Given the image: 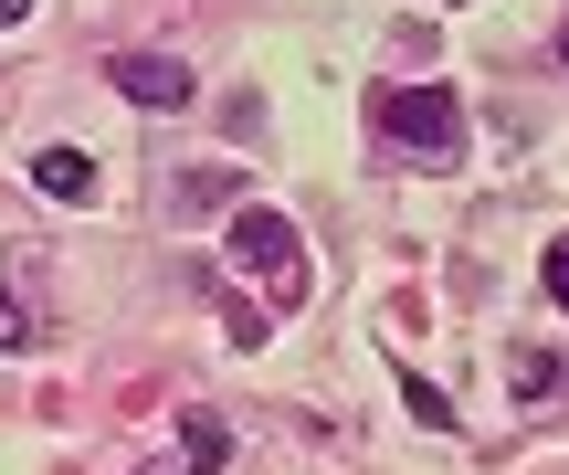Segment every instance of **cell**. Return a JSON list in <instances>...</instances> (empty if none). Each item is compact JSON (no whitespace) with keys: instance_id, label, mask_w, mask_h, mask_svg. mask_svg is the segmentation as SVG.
I'll list each match as a JSON object with an SVG mask.
<instances>
[{"instance_id":"1","label":"cell","mask_w":569,"mask_h":475,"mask_svg":"<svg viewBox=\"0 0 569 475\" xmlns=\"http://www.w3.org/2000/svg\"><path fill=\"white\" fill-rule=\"evenodd\" d=\"M369 127L401 138L411 159H465V96L453 85H380L369 96Z\"/></svg>"},{"instance_id":"2","label":"cell","mask_w":569,"mask_h":475,"mask_svg":"<svg viewBox=\"0 0 569 475\" xmlns=\"http://www.w3.org/2000/svg\"><path fill=\"white\" fill-rule=\"evenodd\" d=\"M222 244H232V265H243V275H274L284 296L306 286V244H296V222H284V211L243 201V211H232V232H222Z\"/></svg>"},{"instance_id":"3","label":"cell","mask_w":569,"mask_h":475,"mask_svg":"<svg viewBox=\"0 0 569 475\" xmlns=\"http://www.w3.org/2000/svg\"><path fill=\"white\" fill-rule=\"evenodd\" d=\"M106 75H117V96H127V106H190V85H201L180 53H117Z\"/></svg>"},{"instance_id":"4","label":"cell","mask_w":569,"mask_h":475,"mask_svg":"<svg viewBox=\"0 0 569 475\" xmlns=\"http://www.w3.org/2000/svg\"><path fill=\"white\" fill-rule=\"evenodd\" d=\"M32 190H53V201H96V159H84V148H32Z\"/></svg>"},{"instance_id":"5","label":"cell","mask_w":569,"mask_h":475,"mask_svg":"<svg viewBox=\"0 0 569 475\" xmlns=\"http://www.w3.org/2000/svg\"><path fill=\"white\" fill-rule=\"evenodd\" d=\"M180 465H190V475H222V465H232V434H222L211 413H190V423H180Z\"/></svg>"},{"instance_id":"6","label":"cell","mask_w":569,"mask_h":475,"mask_svg":"<svg viewBox=\"0 0 569 475\" xmlns=\"http://www.w3.org/2000/svg\"><path fill=\"white\" fill-rule=\"evenodd\" d=\"M169 201H180V211H222L232 180H222V169H180V190H169Z\"/></svg>"},{"instance_id":"7","label":"cell","mask_w":569,"mask_h":475,"mask_svg":"<svg viewBox=\"0 0 569 475\" xmlns=\"http://www.w3.org/2000/svg\"><path fill=\"white\" fill-rule=\"evenodd\" d=\"M549 296H559V307H569V232H559V244H549Z\"/></svg>"},{"instance_id":"8","label":"cell","mask_w":569,"mask_h":475,"mask_svg":"<svg viewBox=\"0 0 569 475\" xmlns=\"http://www.w3.org/2000/svg\"><path fill=\"white\" fill-rule=\"evenodd\" d=\"M21 338H32V328H21V317H11V296H0V349H21Z\"/></svg>"},{"instance_id":"9","label":"cell","mask_w":569,"mask_h":475,"mask_svg":"<svg viewBox=\"0 0 569 475\" xmlns=\"http://www.w3.org/2000/svg\"><path fill=\"white\" fill-rule=\"evenodd\" d=\"M21 11H32V0H0V21H21Z\"/></svg>"},{"instance_id":"10","label":"cell","mask_w":569,"mask_h":475,"mask_svg":"<svg viewBox=\"0 0 569 475\" xmlns=\"http://www.w3.org/2000/svg\"><path fill=\"white\" fill-rule=\"evenodd\" d=\"M138 475H180V465H138Z\"/></svg>"},{"instance_id":"11","label":"cell","mask_w":569,"mask_h":475,"mask_svg":"<svg viewBox=\"0 0 569 475\" xmlns=\"http://www.w3.org/2000/svg\"><path fill=\"white\" fill-rule=\"evenodd\" d=\"M559 53H569V32H559Z\"/></svg>"}]
</instances>
